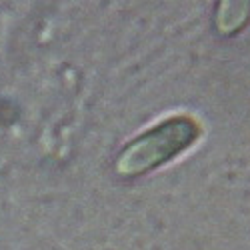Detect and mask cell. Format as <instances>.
<instances>
[{
    "label": "cell",
    "instance_id": "obj_1",
    "mask_svg": "<svg viewBox=\"0 0 250 250\" xmlns=\"http://www.w3.org/2000/svg\"><path fill=\"white\" fill-rule=\"evenodd\" d=\"M200 124L190 116H172L130 140L116 156V172L136 178L170 162L200 138Z\"/></svg>",
    "mask_w": 250,
    "mask_h": 250
},
{
    "label": "cell",
    "instance_id": "obj_2",
    "mask_svg": "<svg viewBox=\"0 0 250 250\" xmlns=\"http://www.w3.org/2000/svg\"><path fill=\"white\" fill-rule=\"evenodd\" d=\"M232 12H226L218 4V14H216V28L222 34H234L238 32L250 14V2H228Z\"/></svg>",
    "mask_w": 250,
    "mask_h": 250
}]
</instances>
